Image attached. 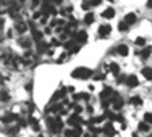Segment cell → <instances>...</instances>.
I'll list each match as a JSON object with an SVG mask.
<instances>
[{"instance_id": "cell-7", "label": "cell", "mask_w": 152, "mask_h": 137, "mask_svg": "<svg viewBox=\"0 0 152 137\" xmlns=\"http://www.w3.org/2000/svg\"><path fill=\"white\" fill-rule=\"evenodd\" d=\"M136 20H138V16L134 15V13H128L126 16H125V23L128 24V26H130V24H133V23H136Z\"/></svg>"}, {"instance_id": "cell-9", "label": "cell", "mask_w": 152, "mask_h": 137, "mask_svg": "<svg viewBox=\"0 0 152 137\" xmlns=\"http://www.w3.org/2000/svg\"><path fill=\"white\" fill-rule=\"evenodd\" d=\"M76 40H78L79 44H84V42H86L87 40V32L86 31H78V34H76Z\"/></svg>"}, {"instance_id": "cell-18", "label": "cell", "mask_w": 152, "mask_h": 137, "mask_svg": "<svg viewBox=\"0 0 152 137\" xmlns=\"http://www.w3.org/2000/svg\"><path fill=\"white\" fill-rule=\"evenodd\" d=\"M118 31H128V24L125 23V21H120V24H118Z\"/></svg>"}, {"instance_id": "cell-6", "label": "cell", "mask_w": 152, "mask_h": 137, "mask_svg": "<svg viewBox=\"0 0 152 137\" xmlns=\"http://www.w3.org/2000/svg\"><path fill=\"white\" fill-rule=\"evenodd\" d=\"M141 74H142V76L146 77L147 81H152V68H151V66H146V68H142Z\"/></svg>"}, {"instance_id": "cell-3", "label": "cell", "mask_w": 152, "mask_h": 137, "mask_svg": "<svg viewBox=\"0 0 152 137\" xmlns=\"http://www.w3.org/2000/svg\"><path fill=\"white\" fill-rule=\"evenodd\" d=\"M125 82H126L128 87H136V85H138V77H136L134 74H128Z\"/></svg>"}, {"instance_id": "cell-22", "label": "cell", "mask_w": 152, "mask_h": 137, "mask_svg": "<svg viewBox=\"0 0 152 137\" xmlns=\"http://www.w3.org/2000/svg\"><path fill=\"white\" fill-rule=\"evenodd\" d=\"M91 5H92V2H84V3H81V7L84 8V10H89Z\"/></svg>"}, {"instance_id": "cell-11", "label": "cell", "mask_w": 152, "mask_h": 137, "mask_svg": "<svg viewBox=\"0 0 152 137\" xmlns=\"http://www.w3.org/2000/svg\"><path fill=\"white\" fill-rule=\"evenodd\" d=\"M118 50H117V52H118V55H121V56H126L128 53H130V50H128V45H125V44H121V45H118Z\"/></svg>"}, {"instance_id": "cell-12", "label": "cell", "mask_w": 152, "mask_h": 137, "mask_svg": "<svg viewBox=\"0 0 152 137\" xmlns=\"http://www.w3.org/2000/svg\"><path fill=\"white\" fill-rule=\"evenodd\" d=\"M108 69H110V73H112V74H115V76H118V74H120L118 63H110V64H108Z\"/></svg>"}, {"instance_id": "cell-24", "label": "cell", "mask_w": 152, "mask_h": 137, "mask_svg": "<svg viewBox=\"0 0 152 137\" xmlns=\"http://www.w3.org/2000/svg\"><path fill=\"white\" fill-rule=\"evenodd\" d=\"M146 7H147V8H152V2H147V3H146Z\"/></svg>"}, {"instance_id": "cell-10", "label": "cell", "mask_w": 152, "mask_h": 137, "mask_svg": "<svg viewBox=\"0 0 152 137\" xmlns=\"http://www.w3.org/2000/svg\"><path fill=\"white\" fill-rule=\"evenodd\" d=\"M151 53H152V47H149V45H147V47L142 48V52H141L139 55H141V58H142V60H147L149 56H151Z\"/></svg>"}, {"instance_id": "cell-4", "label": "cell", "mask_w": 152, "mask_h": 137, "mask_svg": "<svg viewBox=\"0 0 152 137\" xmlns=\"http://www.w3.org/2000/svg\"><path fill=\"white\" fill-rule=\"evenodd\" d=\"M81 132H82V129L79 128V126H76V129H74V131H70V129H68V131H65V136L66 137H79V136H81Z\"/></svg>"}, {"instance_id": "cell-14", "label": "cell", "mask_w": 152, "mask_h": 137, "mask_svg": "<svg viewBox=\"0 0 152 137\" xmlns=\"http://www.w3.org/2000/svg\"><path fill=\"white\" fill-rule=\"evenodd\" d=\"M139 131H142V132H149L151 131V124H147V123H139Z\"/></svg>"}, {"instance_id": "cell-19", "label": "cell", "mask_w": 152, "mask_h": 137, "mask_svg": "<svg viewBox=\"0 0 152 137\" xmlns=\"http://www.w3.org/2000/svg\"><path fill=\"white\" fill-rule=\"evenodd\" d=\"M134 44H136V45H139V47H142V45L146 44V39H144V37H138V39L134 40Z\"/></svg>"}, {"instance_id": "cell-20", "label": "cell", "mask_w": 152, "mask_h": 137, "mask_svg": "<svg viewBox=\"0 0 152 137\" xmlns=\"http://www.w3.org/2000/svg\"><path fill=\"white\" fill-rule=\"evenodd\" d=\"M16 31L23 34V32L26 31V26H25V24H16Z\"/></svg>"}, {"instance_id": "cell-23", "label": "cell", "mask_w": 152, "mask_h": 137, "mask_svg": "<svg viewBox=\"0 0 152 137\" xmlns=\"http://www.w3.org/2000/svg\"><path fill=\"white\" fill-rule=\"evenodd\" d=\"M33 128H34V131H39V123L36 119H33Z\"/></svg>"}, {"instance_id": "cell-8", "label": "cell", "mask_w": 152, "mask_h": 137, "mask_svg": "<svg viewBox=\"0 0 152 137\" xmlns=\"http://www.w3.org/2000/svg\"><path fill=\"white\" fill-rule=\"evenodd\" d=\"M104 134L107 137H113L115 136V129H113V126L112 124H105V128H104Z\"/></svg>"}, {"instance_id": "cell-13", "label": "cell", "mask_w": 152, "mask_h": 137, "mask_svg": "<svg viewBox=\"0 0 152 137\" xmlns=\"http://www.w3.org/2000/svg\"><path fill=\"white\" fill-rule=\"evenodd\" d=\"M94 20H95V15L92 12H89L86 16H84V20H82V21H84L86 24H92V23H94Z\"/></svg>"}, {"instance_id": "cell-5", "label": "cell", "mask_w": 152, "mask_h": 137, "mask_svg": "<svg viewBox=\"0 0 152 137\" xmlns=\"http://www.w3.org/2000/svg\"><path fill=\"white\" fill-rule=\"evenodd\" d=\"M102 16H104V18H105V20H112V18L115 16V10H113V8H112V7L105 8V10H104V12H102Z\"/></svg>"}, {"instance_id": "cell-17", "label": "cell", "mask_w": 152, "mask_h": 137, "mask_svg": "<svg viewBox=\"0 0 152 137\" xmlns=\"http://www.w3.org/2000/svg\"><path fill=\"white\" fill-rule=\"evenodd\" d=\"M123 105H125L123 100H115V102H113V108H115V110H120V108H123Z\"/></svg>"}, {"instance_id": "cell-2", "label": "cell", "mask_w": 152, "mask_h": 137, "mask_svg": "<svg viewBox=\"0 0 152 137\" xmlns=\"http://www.w3.org/2000/svg\"><path fill=\"white\" fill-rule=\"evenodd\" d=\"M110 32H112V26L108 23H104L100 28H99V36L100 37H107L110 36Z\"/></svg>"}, {"instance_id": "cell-15", "label": "cell", "mask_w": 152, "mask_h": 137, "mask_svg": "<svg viewBox=\"0 0 152 137\" xmlns=\"http://www.w3.org/2000/svg\"><path fill=\"white\" fill-rule=\"evenodd\" d=\"M144 123H147V124H152V113H151V111L144 113Z\"/></svg>"}, {"instance_id": "cell-16", "label": "cell", "mask_w": 152, "mask_h": 137, "mask_svg": "<svg viewBox=\"0 0 152 137\" xmlns=\"http://www.w3.org/2000/svg\"><path fill=\"white\" fill-rule=\"evenodd\" d=\"M131 103L136 105V106H139V105H142V100H141V97H131Z\"/></svg>"}, {"instance_id": "cell-25", "label": "cell", "mask_w": 152, "mask_h": 137, "mask_svg": "<svg viewBox=\"0 0 152 137\" xmlns=\"http://www.w3.org/2000/svg\"><path fill=\"white\" fill-rule=\"evenodd\" d=\"M41 137H44V136H41Z\"/></svg>"}, {"instance_id": "cell-1", "label": "cell", "mask_w": 152, "mask_h": 137, "mask_svg": "<svg viewBox=\"0 0 152 137\" xmlns=\"http://www.w3.org/2000/svg\"><path fill=\"white\" fill-rule=\"evenodd\" d=\"M71 76H73L74 79H87V77H91V69H87V68H76L73 73H71Z\"/></svg>"}, {"instance_id": "cell-21", "label": "cell", "mask_w": 152, "mask_h": 137, "mask_svg": "<svg viewBox=\"0 0 152 137\" xmlns=\"http://www.w3.org/2000/svg\"><path fill=\"white\" fill-rule=\"evenodd\" d=\"M8 98H10L8 92H5V90H3V92H2V100H3V102H8Z\"/></svg>"}]
</instances>
